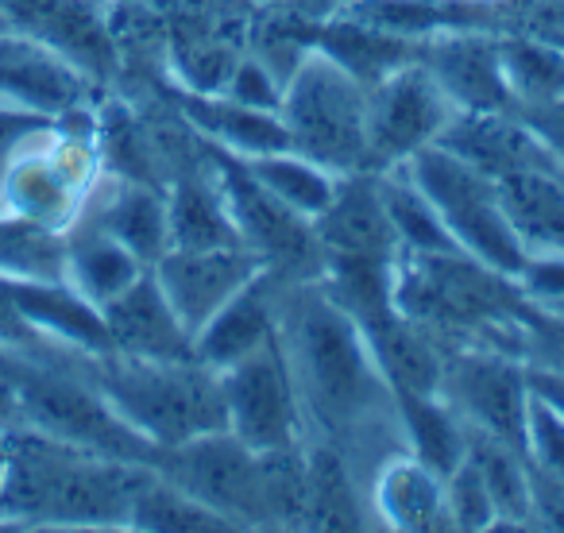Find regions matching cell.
<instances>
[{
	"mask_svg": "<svg viewBox=\"0 0 564 533\" xmlns=\"http://www.w3.org/2000/svg\"><path fill=\"white\" fill-rule=\"evenodd\" d=\"M279 345L299 387L306 433L325 437L352 460L360 479L402 448L394 394L383 383L356 317L314 283L282 286Z\"/></svg>",
	"mask_w": 564,
	"mask_h": 533,
	"instance_id": "6da1fadb",
	"label": "cell"
},
{
	"mask_svg": "<svg viewBox=\"0 0 564 533\" xmlns=\"http://www.w3.org/2000/svg\"><path fill=\"white\" fill-rule=\"evenodd\" d=\"M148 464L112 460L43 433H9V476L0 487V522L128 530L135 487Z\"/></svg>",
	"mask_w": 564,
	"mask_h": 533,
	"instance_id": "7a4b0ae2",
	"label": "cell"
},
{
	"mask_svg": "<svg viewBox=\"0 0 564 533\" xmlns=\"http://www.w3.org/2000/svg\"><path fill=\"white\" fill-rule=\"evenodd\" d=\"M391 302L445 352L499 348L518 356L525 298L510 275H499L468 251H399Z\"/></svg>",
	"mask_w": 564,
	"mask_h": 533,
	"instance_id": "3957f363",
	"label": "cell"
},
{
	"mask_svg": "<svg viewBox=\"0 0 564 533\" xmlns=\"http://www.w3.org/2000/svg\"><path fill=\"white\" fill-rule=\"evenodd\" d=\"M117 417L151 448H171L202 433L225 429L220 371L197 360H140V356H78Z\"/></svg>",
	"mask_w": 564,
	"mask_h": 533,
	"instance_id": "277c9868",
	"label": "cell"
},
{
	"mask_svg": "<svg viewBox=\"0 0 564 533\" xmlns=\"http://www.w3.org/2000/svg\"><path fill=\"white\" fill-rule=\"evenodd\" d=\"M279 117L291 148L337 174L368 171V86L325 51H310L282 81Z\"/></svg>",
	"mask_w": 564,
	"mask_h": 533,
	"instance_id": "5b68a950",
	"label": "cell"
},
{
	"mask_svg": "<svg viewBox=\"0 0 564 533\" xmlns=\"http://www.w3.org/2000/svg\"><path fill=\"white\" fill-rule=\"evenodd\" d=\"M402 171L437 209L445 232L453 236V243L460 251H468L471 259L487 263L499 275L518 279L525 266V248L518 240L514 225L507 217L502 205L499 182L487 178L484 171L468 166L464 159H456L453 151H445L441 143L417 151L414 159H406Z\"/></svg>",
	"mask_w": 564,
	"mask_h": 533,
	"instance_id": "8992f818",
	"label": "cell"
},
{
	"mask_svg": "<svg viewBox=\"0 0 564 533\" xmlns=\"http://www.w3.org/2000/svg\"><path fill=\"white\" fill-rule=\"evenodd\" d=\"M213 151V171L225 189L228 213L240 243L251 255L263 263V271H271L282 283H314L325 275V251L317 240L314 220H306L302 213H294L291 205H282L274 194H267L256 178L248 174V166L240 159Z\"/></svg>",
	"mask_w": 564,
	"mask_h": 533,
	"instance_id": "52a82bcc",
	"label": "cell"
},
{
	"mask_svg": "<svg viewBox=\"0 0 564 533\" xmlns=\"http://www.w3.org/2000/svg\"><path fill=\"white\" fill-rule=\"evenodd\" d=\"M151 468L225 518L232 530H256V525L267 530L263 494H259V453L243 445L236 433L213 429L182 445L159 448L151 456Z\"/></svg>",
	"mask_w": 564,
	"mask_h": 533,
	"instance_id": "ba28073f",
	"label": "cell"
},
{
	"mask_svg": "<svg viewBox=\"0 0 564 533\" xmlns=\"http://www.w3.org/2000/svg\"><path fill=\"white\" fill-rule=\"evenodd\" d=\"M441 399L456 410L468 433L525 448V417H530V371L518 356L499 348H453L445 352Z\"/></svg>",
	"mask_w": 564,
	"mask_h": 533,
	"instance_id": "9c48e42d",
	"label": "cell"
},
{
	"mask_svg": "<svg viewBox=\"0 0 564 533\" xmlns=\"http://www.w3.org/2000/svg\"><path fill=\"white\" fill-rule=\"evenodd\" d=\"M456 105L422 58L368 86V171H394L417 151L441 143Z\"/></svg>",
	"mask_w": 564,
	"mask_h": 533,
	"instance_id": "30bf717a",
	"label": "cell"
},
{
	"mask_svg": "<svg viewBox=\"0 0 564 533\" xmlns=\"http://www.w3.org/2000/svg\"><path fill=\"white\" fill-rule=\"evenodd\" d=\"M220 391H225V429L256 453L306 437L299 387L279 340L220 371Z\"/></svg>",
	"mask_w": 564,
	"mask_h": 533,
	"instance_id": "8fae6325",
	"label": "cell"
},
{
	"mask_svg": "<svg viewBox=\"0 0 564 533\" xmlns=\"http://www.w3.org/2000/svg\"><path fill=\"white\" fill-rule=\"evenodd\" d=\"M9 32L47 47L97 89L120 74L112 0H0Z\"/></svg>",
	"mask_w": 564,
	"mask_h": 533,
	"instance_id": "7c38bea8",
	"label": "cell"
},
{
	"mask_svg": "<svg viewBox=\"0 0 564 533\" xmlns=\"http://www.w3.org/2000/svg\"><path fill=\"white\" fill-rule=\"evenodd\" d=\"M259 271H263V263L240 243L236 248H166L151 263L159 291L166 294L189 337Z\"/></svg>",
	"mask_w": 564,
	"mask_h": 533,
	"instance_id": "4fadbf2b",
	"label": "cell"
},
{
	"mask_svg": "<svg viewBox=\"0 0 564 533\" xmlns=\"http://www.w3.org/2000/svg\"><path fill=\"white\" fill-rule=\"evenodd\" d=\"M317 240L329 266H394L399 259V236L387 217L383 194H379L376 171L340 174L329 209L314 220Z\"/></svg>",
	"mask_w": 564,
	"mask_h": 533,
	"instance_id": "5bb4252c",
	"label": "cell"
},
{
	"mask_svg": "<svg viewBox=\"0 0 564 533\" xmlns=\"http://www.w3.org/2000/svg\"><path fill=\"white\" fill-rule=\"evenodd\" d=\"M422 63L456 112H518L495 28H448L422 43Z\"/></svg>",
	"mask_w": 564,
	"mask_h": 533,
	"instance_id": "9a60e30c",
	"label": "cell"
},
{
	"mask_svg": "<svg viewBox=\"0 0 564 533\" xmlns=\"http://www.w3.org/2000/svg\"><path fill=\"white\" fill-rule=\"evenodd\" d=\"M282 279L259 271L243 283L202 329L194 333V360L213 371L232 368L236 360L259 352L279 340V309H282Z\"/></svg>",
	"mask_w": 564,
	"mask_h": 533,
	"instance_id": "2e32d148",
	"label": "cell"
},
{
	"mask_svg": "<svg viewBox=\"0 0 564 533\" xmlns=\"http://www.w3.org/2000/svg\"><path fill=\"white\" fill-rule=\"evenodd\" d=\"M441 148L495 182L522 171H556L553 155L533 135L522 112H456L441 135Z\"/></svg>",
	"mask_w": 564,
	"mask_h": 533,
	"instance_id": "e0dca14e",
	"label": "cell"
},
{
	"mask_svg": "<svg viewBox=\"0 0 564 533\" xmlns=\"http://www.w3.org/2000/svg\"><path fill=\"white\" fill-rule=\"evenodd\" d=\"M101 314L109 325L112 352L140 356V360H194V337L159 291L151 266Z\"/></svg>",
	"mask_w": 564,
	"mask_h": 533,
	"instance_id": "ac0fdd59",
	"label": "cell"
},
{
	"mask_svg": "<svg viewBox=\"0 0 564 533\" xmlns=\"http://www.w3.org/2000/svg\"><path fill=\"white\" fill-rule=\"evenodd\" d=\"M371 525L387 530H448L445 525V479L425 468L406 448L387 453L364 479Z\"/></svg>",
	"mask_w": 564,
	"mask_h": 533,
	"instance_id": "d6986e66",
	"label": "cell"
},
{
	"mask_svg": "<svg viewBox=\"0 0 564 533\" xmlns=\"http://www.w3.org/2000/svg\"><path fill=\"white\" fill-rule=\"evenodd\" d=\"M78 220L105 228L112 240H120L148 266L171 248V236H166V186H159V182L120 178V174L105 171V178L89 194L86 213Z\"/></svg>",
	"mask_w": 564,
	"mask_h": 533,
	"instance_id": "ffe728a7",
	"label": "cell"
},
{
	"mask_svg": "<svg viewBox=\"0 0 564 533\" xmlns=\"http://www.w3.org/2000/svg\"><path fill=\"white\" fill-rule=\"evenodd\" d=\"M12 294H17L20 314L40 333L43 345L66 348L78 356L112 352L101 306L82 298L66 279H12Z\"/></svg>",
	"mask_w": 564,
	"mask_h": 533,
	"instance_id": "44dd1931",
	"label": "cell"
},
{
	"mask_svg": "<svg viewBox=\"0 0 564 533\" xmlns=\"http://www.w3.org/2000/svg\"><path fill=\"white\" fill-rule=\"evenodd\" d=\"M178 112L189 132L202 135L209 148L240 159V163L291 148V132H286L279 112L251 109V105H240L225 94H189V89H182Z\"/></svg>",
	"mask_w": 564,
	"mask_h": 533,
	"instance_id": "7402d4cb",
	"label": "cell"
},
{
	"mask_svg": "<svg viewBox=\"0 0 564 533\" xmlns=\"http://www.w3.org/2000/svg\"><path fill=\"white\" fill-rule=\"evenodd\" d=\"M166 236H171V248H236L240 243L213 159L178 171L166 182Z\"/></svg>",
	"mask_w": 564,
	"mask_h": 533,
	"instance_id": "603a6c76",
	"label": "cell"
},
{
	"mask_svg": "<svg viewBox=\"0 0 564 533\" xmlns=\"http://www.w3.org/2000/svg\"><path fill=\"white\" fill-rule=\"evenodd\" d=\"M364 479L333 440L306 433V530H368Z\"/></svg>",
	"mask_w": 564,
	"mask_h": 533,
	"instance_id": "cb8c5ba5",
	"label": "cell"
},
{
	"mask_svg": "<svg viewBox=\"0 0 564 533\" xmlns=\"http://www.w3.org/2000/svg\"><path fill=\"white\" fill-rule=\"evenodd\" d=\"M143 271H148V263H140V259L120 240H112L105 228L89 225V220H78V225L66 232L63 279L82 298L94 302V306L105 309L112 298H120Z\"/></svg>",
	"mask_w": 564,
	"mask_h": 533,
	"instance_id": "d4e9b609",
	"label": "cell"
},
{
	"mask_svg": "<svg viewBox=\"0 0 564 533\" xmlns=\"http://www.w3.org/2000/svg\"><path fill=\"white\" fill-rule=\"evenodd\" d=\"M502 205L525 255L564 259V174L522 171L499 182Z\"/></svg>",
	"mask_w": 564,
	"mask_h": 533,
	"instance_id": "484cf974",
	"label": "cell"
},
{
	"mask_svg": "<svg viewBox=\"0 0 564 533\" xmlns=\"http://www.w3.org/2000/svg\"><path fill=\"white\" fill-rule=\"evenodd\" d=\"M314 47L325 51L333 63H340L356 81H364V86H376V81L387 78L391 70L422 58V43L417 40H402V35L371 28V24H364V20L345 17V12L325 20V24H317Z\"/></svg>",
	"mask_w": 564,
	"mask_h": 533,
	"instance_id": "4316f807",
	"label": "cell"
},
{
	"mask_svg": "<svg viewBox=\"0 0 564 533\" xmlns=\"http://www.w3.org/2000/svg\"><path fill=\"white\" fill-rule=\"evenodd\" d=\"M402 448L433 468L441 479L468 456V425L441 394H394Z\"/></svg>",
	"mask_w": 564,
	"mask_h": 533,
	"instance_id": "83f0119b",
	"label": "cell"
},
{
	"mask_svg": "<svg viewBox=\"0 0 564 533\" xmlns=\"http://www.w3.org/2000/svg\"><path fill=\"white\" fill-rule=\"evenodd\" d=\"M243 166H248V174L267 189V194H274L282 205H291V209L302 213L306 220L322 217V213L329 209L337 186H340L337 171H329V166L299 155L294 148L274 151V155L248 159Z\"/></svg>",
	"mask_w": 564,
	"mask_h": 533,
	"instance_id": "f1b7e54d",
	"label": "cell"
},
{
	"mask_svg": "<svg viewBox=\"0 0 564 533\" xmlns=\"http://www.w3.org/2000/svg\"><path fill=\"white\" fill-rule=\"evenodd\" d=\"M499 55L518 112L564 97V47L522 32H499Z\"/></svg>",
	"mask_w": 564,
	"mask_h": 533,
	"instance_id": "f546056e",
	"label": "cell"
},
{
	"mask_svg": "<svg viewBox=\"0 0 564 533\" xmlns=\"http://www.w3.org/2000/svg\"><path fill=\"white\" fill-rule=\"evenodd\" d=\"M468 456L484 476L495 510H499V525L530 530V464H525V453L502 445V440L468 433Z\"/></svg>",
	"mask_w": 564,
	"mask_h": 533,
	"instance_id": "4dcf8cb0",
	"label": "cell"
},
{
	"mask_svg": "<svg viewBox=\"0 0 564 533\" xmlns=\"http://www.w3.org/2000/svg\"><path fill=\"white\" fill-rule=\"evenodd\" d=\"M267 530H306V437L259 453Z\"/></svg>",
	"mask_w": 564,
	"mask_h": 533,
	"instance_id": "1f68e13d",
	"label": "cell"
},
{
	"mask_svg": "<svg viewBox=\"0 0 564 533\" xmlns=\"http://www.w3.org/2000/svg\"><path fill=\"white\" fill-rule=\"evenodd\" d=\"M128 530H232V525L197 499H189L182 487H174L148 464L140 487H135Z\"/></svg>",
	"mask_w": 564,
	"mask_h": 533,
	"instance_id": "d6a6232c",
	"label": "cell"
},
{
	"mask_svg": "<svg viewBox=\"0 0 564 533\" xmlns=\"http://www.w3.org/2000/svg\"><path fill=\"white\" fill-rule=\"evenodd\" d=\"M379 194H383L387 217L399 236L402 251H453V236L445 232L430 197L414 186L402 171H379Z\"/></svg>",
	"mask_w": 564,
	"mask_h": 533,
	"instance_id": "836d02e7",
	"label": "cell"
},
{
	"mask_svg": "<svg viewBox=\"0 0 564 533\" xmlns=\"http://www.w3.org/2000/svg\"><path fill=\"white\" fill-rule=\"evenodd\" d=\"M66 236L0 213V275L9 279H63Z\"/></svg>",
	"mask_w": 564,
	"mask_h": 533,
	"instance_id": "e575fe53",
	"label": "cell"
},
{
	"mask_svg": "<svg viewBox=\"0 0 564 533\" xmlns=\"http://www.w3.org/2000/svg\"><path fill=\"white\" fill-rule=\"evenodd\" d=\"M445 525L448 530H499V510L471 456H464V464H456L445 476Z\"/></svg>",
	"mask_w": 564,
	"mask_h": 533,
	"instance_id": "d590c367",
	"label": "cell"
},
{
	"mask_svg": "<svg viewBox=\"0 0 564 533\" xmlns=\"http://www.w3.org/2000/svg\"><path fill=\"white\" fill-rule=\"evenodd\" d=\"M525 464L541 476L564 479V417L538 394L530 399V417H525Z\"/></svg>",
	"mask_w": 564,
	"mask_h": 533,
	"instance_id": "8d00e7d4",
	"label": "cell"
},
{
	"mask_svg": "<svg viewBox=\"0 0 564 533\" xmlns=\"http://www.w3.org/2000/svg\"><path fill=\"white\" fill-rule=\"evenodd\" d=\"M518 360L525 368L541 371H561L564 376V317L533 309L525 302L522 329H518Z\"/></svg>",
	"mask_w": 564,
	"mask_h": 533,
	"instance_id": "74e56055",
	"label": "cell"
},
{
	"mask_svg": "<svg viewBox=\"0 0 564 533\" xmlns=\"http://www.w3.org/2000/svg\"><path fill=\"white\" fill-rule=\"evenodd\" d=\"M220 94L232 97V101H240V105H251V109L279 112L282 78L263 63V58H256L251 51H243V55L236 58L232 74H228V81H225V89H220Z\"/></svg>",
	"mask_w": 564,
	"mask_h": 533,
	"instance_id": "f35d334b",
	"label": "cell"
},
{
	"mask_svg": "<svg viewBox=\"0 0 564 533\" xmlns=\"http://www.w3.org/2000/svg\"><path fill=\"white\" fill-rule=\"evenodd\" d=\"M514 283L533 309H545V314L564 317V259L530 255L522 266V275H518Z\"/></svg>",
	"mask_w": 564,
	"mask_h": 533,
	"instance_id": "ab89813d",
	"label": "cell"
},
{
	"mask_svg": "<svg viewBox=\"0 0 564 533\" xmlns=\"http://www.w3.org/2000/svg\"><path fill=\"white\" fill-rule=\"evenodd\" d=\"M0 348H12V352H24V356H35L47 348L40 340V333L28 325V317L20 314V302L12 294L9 275H0Z\"/></svg>",
	"mask_w": 564,
	"mask_h": 533,
	"instance_id": "60d3db41",
	"label": "cell"
},
{
	"mask_svg": "<svg viewBox=\"0 0 564 533\" xmlns=\"http://www.w3.org/2000/svg\"><path fill=\"white\" fill-rule=\"evenodd\" d=\"M564 530V479L530 468V530Z\"/></svg>",
	"mask_w": 564,
	"mask_h": 533,
	"instance_id": "b9f144b4",
	"label": "cell"
},
{
	"mask_svg": "<svg viewBox=\"0 0 564 533\" xmlns=\"http://www.w3.org/2000/svg\"><path fill=\"white\" fill-rule=\"evenodd\" d=\"M47 124H55V117L47 112H35V109H24V105H9L0 101V163L28 140V135L43 132Z\"/></svg>",
	"mask_w": 564,
	"mask_h": 533,
	"instance_id": "7bdbcfd3",
	"label": "cell"
},
{
	"mask_svg": "<svg viewBox=\"0 0 564 533\" xmlns=\"http://www.w3.org/2000/svg\"><path fill=\"white\" fill-rule=\"evenodd\" d=\"M522 120L533 128V135L545 143L556 171L564 174V97H556V101H549V105H538V109H525Z\"/></svg>",
	"mask_w": 564,
	"mask_h": 533,
	"instance_id": "ee69618b",
	"label": "cell"
},
{
	"mask_svg": "<svg viewBox=\"0 0 564 533\" xmlns=\"http://www.w3.org/2000/svg\"><path fill=\"white\" fill-rule=\"evenodd\" d=\"M17 356L12 348H0V429H20V394H17Z\"/></svg>",
	"mask_w": 564,
	"mask_h": 533,
	"instance_id": "f6af8a7d",
	"label": "cell"
},
{
	"mask_svg": "<svg viewBox=\"0 0 564 533\" xmlns=\"http://www.w3.org/2000/svg\"><path fill=\"white\" fill-rule=\"evenodd\" d=\"M525 371H530V391L564 417V376L561 371H541V368H525Z\"/></svg>",
	"mask_w": 564,
	"mask_h": 533,
	"instance_id": "bcb514c9",
	"label": "cell"
}]
</instances>
